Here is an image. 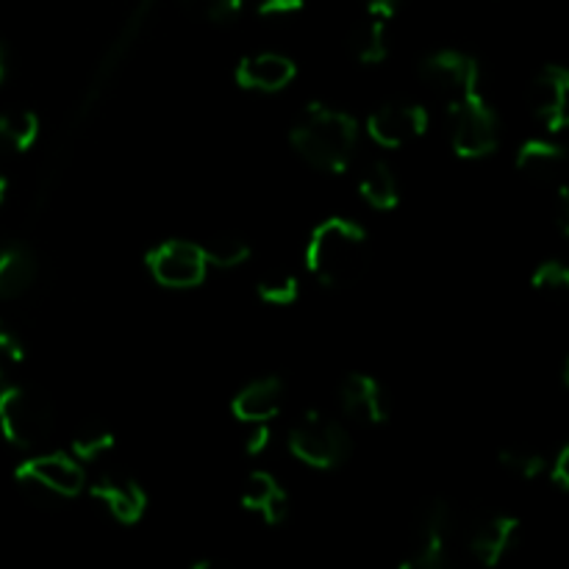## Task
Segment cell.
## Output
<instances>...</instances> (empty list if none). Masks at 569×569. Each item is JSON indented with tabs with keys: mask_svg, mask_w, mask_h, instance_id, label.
<instances>
[{
	"mask_svg": "<svg viewBox=\"0 0 569 569\" xmlns=\"http://www.w3.org/2000/svg\"><path fill=\"white\" fill-rule=\"evenodd\" d=\"M306 264L311 276L326 287H348L359 281L370 264V242L365 228L339 217L320 222L306 248Z\"/></svg>",
	"mask_w": 569,
	"mask_h": 569,
	"instance_id": "1",
	"label": "cell"
},
{
	"mask_svg": "<svg viewBox=\"0 0 569 569\" xmlns=\"http://www.w3.org/2000/svg\"><path fill=\"white\" fill-rule=\"evenodd\" d=\"M292 148L317 170L345 172L353 161L356 144H359V126L350 114L328 109L322 103H311L295 122Z\"/></svg>",
	"mask_w": 569,
	"mask_h": 569,
	"instance_id": "2",
	"label": "cell"
},
{
	"mask_svg": "<svg viewBox=\"0 0 569 569\" xmlns=\"http://www.w3.org/2000/svg\"><path fill=\"white\" fill-rule=\"evenodd\" d=\"M53 431V409L42 395L22 387L0 389V433L14 448H39Z\"/></svg>",
	"mask_w": 569,
	"mask_h": 569,
	"instance_id": "3",
	"label": "cell"
},
{
	"mask_svg": "<svg viewBox=\"0 0 569 569\" xmlns=\"http://www.w3.org/2000/svg\"><path fill=\"white\" fill-rule=\"evenodd\" d=\"M289 450L315 470H333L348 459L350 439L337 420L309 411L289 433Z\"/></svg>",
	"mask_w": 569,
	"mask_h": 569,
	"instance_id": "4",
	"label": "cell"
},
{
	"mask_svg": "<svg viewBox=\"0 0 569 569\" xmlns=\"http://www.w3.org/2000/svg\"><path fill=\"white\" fill-rule=\"evenodd\" d=\"M14 481L26 489L31 498H78L83 489V467L76 456L44 453L22 461L14 470Z\"/></svg>",
	"mask_w": 569,
	"mask_h": 569,
	"instance_id": "5",
	"label": "cell"
},
{
	"mask_svg": "<svg viewBox=\"0 0 569 569\" xmlns=\"http://www.w3.org/2000/svg\"><path fill=\"white\" fill-rule=\"evenodd\" d=\"M448 111L450 139L461 159H481L498 148V120H495L492 109L483 103L481 94L448 106Z\"/></svg>",
	"mask_w": 569,
	"mask_h": 569,
	"instance_id": "6",
	"label": "cell"
},
{
	"mask_svg": "<svg viewBox=\"0 0 569 569\" xmlns=\"http://www.w3.org/2000/svg\"><path fill=\"white\" fill-rule=\"evenodd\" d=\"M420 76L448 106L461 103V100L478 94L476 59L456 53V50H442V53L428 56L420 64Z\"/></svg>",
	"mask_w": 569,
	"mask_h": 569,
	"instance_id": "7",
	"label": "cell"
},
{
	"mask_svg": "<svg viewBox=\"0 0 569 569\" xmlns=\"http://www.w3.org/2000/svg\"><path fill=\"white\" fill-rule=\"evenodd\" d=\"M148 270L153 272L161 287L170 289H192L206 278V253L200 244L183 242V239H170L161 242L148 253Z\"/></svg>",
	"mask_w": 569,
	"mask_h": 569,
	"instance_id": "8",
	"label": "cell"
},
{
	"mask_svg": "<svg viewBox=\"0 0 569 569\" xmlns=\"http://www.w3.org/2000/svg\"><path fill=\"white\" fill-rule=\"evenodd\" d=\"M450 509L442 500H433L420 511L411 531L409 553L403 559V569H439L448 553Z\"/></svg>",
	"mask_w": 569,
	"mask_h": 569,
	"instance_id": "9",
	"label": "cell"
},
{
	"mask_svg": "<svg viewBox=\"0 0 569 569\" xmlns=\"http://www.w3.org/2000/svg\"><path fill=\"white\" fill-rule=\"evenodd\" d=\"M367 131L383 148H403L428 131V111L415 103H389L372 111Z\"/></svg>",
	"mask_w": 569,
	"mask_h": 569,
	"instance_id": "10",
	"label": "cell"
},
{
	"mask_svg": "<svg viewBox=\"0 0 569 569\" xmlns=\"http://www.w3.org/2000/svg\"><path fill=\"white\" fill-rule=\"evenodd\" d=\"M92 498L100 500L111 511V517L117 522H122V526L139 522L144 509H148V495H144V489L133 478L126 476H100L92 487Z\"/></svg>",
	"mask_w": 569,
	"mask_h": 569,
	"instance_id": "11",
	"label": "cell"
},
{
	"mask_svg": "<svg viewBox=\"0 0 569 569\" xmlns=\"http://www.w3.org/2000/svg\"><path fill=\"white\" fill-rule=\"evenodd\" d=\"M567 89L569 72L565 67H545L531 83V109L550 131H561L567 122Z\"/></svg>",
	"mask_w": 569,
	"mask_h": 569,
	"instance_id": "12",
	"label": "cell"
},
{
	"mask_svg": "<svg viewBox=\"0 0 569 569\" xmlns=\"http://www.w3.org/2000/svg\"><path fill=\"white\" fill-rule=\"evenodd\" d=\"M342 409L350 420L361 422V426H378V422L387 420V400H383L381 387H378L376 378L370 376H348L342 383Z\"/></svg>",
	"mask_w": 569,
	"mask_h": 569,
	"instance_id": "13",
	"label": "cell"
},
{
	"mask_svg": "<svg viewBox=\"0 0 569 569\" xmlns=\"http://www.w3.org/2000/svg\"><path fill=\"white\" fill-rule=\"evenodd\" d=\"M295 72H298V67H295V61L287 59V56L259 53L239 61L237 81L239 87L256 89V92H278V89L289 87Z\"/></svg>",
	"mask_w": 569,
	"mask_h": 569,
	"instance_id": "14",
	"label": "cell"
},
{
	"mask_svg": "<svg viewBox=\"0 0 569 569\" xmlns=\"http://www.w3.org/2000/svg\"><path fill=\"white\" fill-rule=\"evenodd\" d=\"M517 531H520V522L517 517H483L476 522L470 533V550L481 565L495 567L506 556V550L515 545Z\"/></svg>",
	"mask_w": 569,
	"mask_h": 569,
	"instance_id": "15",
	"label": "cell"
},
{
	"mask_svg": "<svg viewBox=\"0 0 569 569\" xmlns=\"http://www.w3.org/2000/svg\"><path fill=\"white\" fill-rule=\"evenodd\" d=\"M283 383L278 378H259L233 398L231 411L242 422H270L281 411Z\"/></svg>",
	"mask_w": 569,
	"mask_h": 569,
	"instance_id": "16",
	"label": "cell"
},
{
	"mask_svg": "<svg viewBox=\"0 0 569 569\" xmlns=\"http://www.w3.org/2000/svg\"><path fill=\"white\" fill-rule=\"evenodd\" d=\"M242 506L248 511H259L267 526H281L287 520V492L270 472H253L242 489Z\"/></svg>",
	"mask_w": 569,
	"mask_h": 569,
	"instance_id": "17",
	"label": "cell"
},
{
	"mask_svg": "<svg viewBox=\"0 0 569 569\" xmlns=\"http://www.w3.org/2000/svg\"><path fill=\"white\" fill-rule=\"evenodd\" d=\"M37 281V259L22 244H0V298H20Z\"/></svg>",
	"mask_w": 569,
	"mask_h": 569,
	"instance_id": "18",
	"label": "cell"
},
{
	"mask_svg": "<svg viewBox=\"0 0 569 569\" xmlns=\"http://www.w3.org/2000/svg\"><path fill=\"white\" fill-rule=\"evenodd\" d=\"M517 167L522 176L537 183H553L565 170V150L548 139H531L517 153Z\"/></svg>",
	"mask_w": 569,
	"mask_h": 569,
	"instance_id": "19",
	"label": "cell"
},
{
	"mask_svg": "<svg viewBox=\"0 0 569 569\" xmlns=\"http://www.w3.org/2000/svg\"><path fill=\"white\" fill-rule=\"evenodd\" d=\"M359 192L372 209H381V211L395 209L400 200L398 178H395V172L389 170L383 161H372V164L365 167V172H361L359 178Z\"/></svg>",
	"mask_w": 569,
	"mask_h": 569,
	"instance_id": "20",
	"label": "cell"
},
{
	"mask_svg": "<svg viewBox=\"0 0 569 569\" xmlns=\"http://www.w3.org/2000/svg\"><path fill=\"white\" fill-rule=\"evenodd\" d=\"M350 48H353L356 59L365 61V64H378V61L387 59V20L376 14L367 17V20L353 31Z\"/></svg>",
	"mask_w": 569,
	"mask_h": 569,
	"instance_id": "21",
	"label": "cell"
},
{
	"mask_svg": "<svg viewBox=\"0 0 569 569\" xmlns=\"http://www.w3.org/2000/svg\"><path fill=\"white\" fill-rule=\"evenodd\" d=\"M39 137V120L33 111L17 109L0 114V144L11 150H28Z\"/></svg>",
	"mask_w": 569,
	"mask_h": 569,
	"instance_id": "22",
	"label": "cell"
},
{
	"mask_svg": "<svg viewBox=\"0 0 569 569\" xmlns=\"http://www.w3.org/2000/svg\"><path fill=\"white\" fill-rule=\"evenodd\" d=\"M203 253L209 264L220 267V270H231V267L250 259V244L242 237H217L206 244Z\"/></svg>",
	"mask_w": 569,
	"mask_h": 569,
	"instance_id": "23",
	"label": "cell"
},
{
	"mask_svg": "<svg viewBox=\"0 0 569 569\" xmlns=\"http://www.w3.org/2000/svg\"><path fill=\"white\" fill-rule=\"evenodd\" d=\"M298 295H300L298 278L289 276V272H270V276L261 278L259 283V298L267 300V303L289 306L298 300Z\"/></svg>",
	"mask_w": 569,
	"mask_h": 569,
	"instance_id": "24",
	"label": "cell"
},
{
	"mask_svg": "<svg viewBox=\"0 0 569 569\" xmlns=\"http://www.w3.org/2000/svg\"><path fill=\"white\" fill-rule=\"evenodd\" d=\"M111 448H114V437H111V431H106V428L100 426H89L83 428V431L76 437V442H72V456H76L78 461H94L98 456L109 453Z\"/></svg>",
	"mask_w": 569,
	"mask_h": 569,
	"instance_id": "25",
	"label": "cell"
},
{
	"mask_svg": "<svg viewBox=\"0 0 569 569\" xmlns=\"http://www.w3.org/2000/svg\"><path fill=\"white\" fill-rule=\"evenodd\" d=\"M500 465H506L522 478H537L542 476L548 461H545L542 453H537L531 448H506L500 450Z\"/></svg>",
	"mask_w": 569,
	"mask_h": 569,
	"instance_id": "26",
	"label": "cell"
},
{
	"mask_svg": "<svg viewBox=\"0 0 569 569\" xmlns=\"http://www.w3.org/2000/svg\"><path fill=\"white\" fill-rule=\"evenodd\" d=\"M192 14L203 17L209 22H228L233 14H239L242 0H181Z\"/></svg>",
	"mask_w": 569,
	"mask_h": 569,
	"instance_id": "27",
	"label": "cell"
},
{
	"mask_svg": "<svg viewBox=\"0 0 569 569\" xmlns=\"http://www.w3.org/2000/svg\"><path fill=\"white\" fill-rule=\"evenodd\" d=\"M533 289L539 292H559V289L569 287V267L565 261H545V264L537 267L531 278Z\"/></svg>",
	"mask_w": 569,
	"mask_h": 569,
	"instance_id": "28",
	"label": "cell"
},
{
	"mask_svg": "<svg viewBox=\"0 0 569 569\" xmlns=\"http://www.w3.org/2000/svg\"><path fill=\"white\" fill-rule=\"evenodd\" d=\"M20 359H22L20 342L14 339V333H9L3 326H0V378H3L6 365H17Z\"/></svg>",
	"mask_w": 569,
	"mask_h": 569,
	"instance_id": "29",
	"label": "cell"
},
{
	"mask_svg": "<svg viewBox=\"0 0 569 569\" xmlns=\"http://www.w3.org/2000/svg\"><path fill=\"white\" fill-rule=\"evenodd\" d=\"M545 470H548L550 481H553L561 492H567L569 489V448L567 445L559 450V456L553 459V465L545 467Z\"/></svg>",
	"mask_w": 569,
	"mask_h": 569,
	"instance_id": "30",
	"label": "cell"
},
{
	"mask_svg": "<svg viewBox=\"0 0 569 569\" xmlns=\"http://www.w3.org/2000/svg\"><path fill=\"white\" fill-rule=\"evenodd\" d=\"M250 433L244 437V450H248L250 456H259L261 450L270 445V428H267V422H250Z\"/></svg>",
	"mask_w": 569,
	"mask_h": 569,
	"instance_id": "31",
	"label": "cell"
},
{
	"mask_svg": "<svg viewBox=\"0 0 569 569\" xmlns=\"http://www.w3.org/2000/svg\"><path fill=\"white\" fill-rule=\"evenodd\" d=\"M303 9V0H261L259 14L264 17H283L295 14V11Z\"/></svg>",
	"mask_w": 569,
	"mask_h": 569,
	"instance_id": "32",
	"label": "cell"
},
{
	"mask_svg": "<svg viewBox=\"0 0 569 569\" xmlns=\"http://www.w3.org/2000/svg\"><path fill=\"white\" fill-rule=\"evenodd\" d=\"M398 6H400V0H370V14L389 20V17H395Z\"/></svg>",
	"mask_w": 569,
	"mask_h": 569,
	"instance_id": "33",
	"label": "cell"
},
{
	"mask_svg": "<svg viewBox=\"0 0 569 569\" xmlns=\"http://www.w3.org/2000/svg\"><path fill=\"white\" fill-rule=\"evenodd\" d=\"M3 194H6V178L0 176V200H3Z\"/></svg>",
	"mask_w": 569,
	"mask_h": 569,
	"instance_id": "34",
	"label": "cell"
},
{
	"mask_svg": "<svg viewBox=\"0 0 569 569\" xmlns=\"http://www.w3.org/2000/svg\"><path fill=\"white\" fill-rule=\"evenodd\" d=\"M3 76H6V67H3V53H0V81H3Z\"/></svg>",
	"mask_w": 569,
	"mask_h": 569,
	"instance_id": "35",
	"label": "cell"
}]
</instances>
